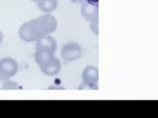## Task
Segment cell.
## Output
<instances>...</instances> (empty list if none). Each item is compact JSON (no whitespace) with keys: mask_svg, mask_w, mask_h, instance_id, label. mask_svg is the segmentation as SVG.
<instances>
[{"mask_svg":"<svg viewBox=\"0 0 158 118\" xmlns=\"http://www.w3.org/2000/svg\"><path fill=\"white\" fill-rule=\"evenodd\" d=\"M57 28V20L49 13L24 23L19 28L18 36L25 42H36L41 37L52 34Z\"/></svg>","mask_w":158,"mask_h":118,"instance_id":"obj_1","label":"cell"},{"mask_svg":"<svg viewBox=\"0 0 158 118\" xmlns=\"http://www.w3.org/2000/svg\"><path fill=\"white\" fill-rule=\"evenodd\" d=\"M83 49L77 42H68L61 48L60 56L64 62H73L82 56Z\"/></svg>","mask_w":158,"mask_h":118,"instance_id":"obj_2","label":"cell"},{"mask_svg":"<svg viewBox=\"0 0 158 118\" xmlns=\"http://www.w3.org/2000/svg\"><path fill=\"white\" fill-rule=\"evenodd\" d=\"M19 66L17 61L12 57H3L0 59V75L12 78L17 74Z\"/></svg>","mask_w":158,"mask_h":118,"instance_id":"obj_3","label":"cell"},{"mask_svg":"<svg viewBox=\"0 0 158 118\" xmlns=\"http://www.w3.org/2000/svg\"><path fill=\"white\" fill-rule=\"evenodd\" d=\"M57 49V42L56 38L51 34L44 36L36 41V50H46L52 53H56Z\"/></svg>","mask_w":158,"mask_h":118,"instance_id":"obj_4","label":"cell"},{"mask_svg":"<svg viewBox=\"0 0 158 118\" xmlns=\"http://www.w3.org/2000/svg\"><path fill=\"white\" fill-rule=\"evenodd\" d=\"M40 70L46 76H56L61 70V62L59 59L53 56V58L49 62L40 66Z\"/></svg>","mask_w":158,"mask_h":118,"instance_id":"obj_5","label":"cell"},{"mask_svg":"<svg viewBox=\"0 0 158 118\" xmlns=\"http://www.w3.org/2000/svg\"><path fill=\"white\" fill-rule=\"evenodd\" d=\"M82 80L83 82L91 84V85L98 87L99 81V70L95 66H86L82 72Z\"/></svg>","mask_w":158,"mask_h":118,"instance_id":"obj_6","label":"cell"},{"mask_svg":"<svg viewBox=\"0 0 158 118\" xmlns=\"http://www.w3.org/2000/svg\"><path fill=\"white\" fill-rule=\"evenodd\" d=\"M81 16L88 22L98 19V6L92 3H84L81 6Z\"/></svg>","mask_w":158,"mask_h":118,"instance_id":"obj_7","label":"cell"},{"mask_svg":"<svg viewBox=\"0 0 158 118\" xmlns=\"http://www.w3.org/2000/svg\"><path fill=\"white\" fill-rule=\"evenodd\" d=\"M36 4L42 12L51 14L57 8L58 0H39Z\"/></svg>","mask_w":158,"mask_h":118,"instance_id":"obj_8","label":"cell"},{"mask_svg":"<svg viewBox=\"0 0 158 118\" xmlns=\"http://www.w3.org/2000/svg\"><path fill=\"white\" fill-rule=\"evenodd\" d=\"M53 53L48 52L46 50H36L34 54V58L35 61L38 64L39 66H42L47 64L48 62H49L53 58Z\"/></svg>","mask_w":158,"mask_h":118,"instance_id":"obj_9","label":"cell"},{"mask_svg":"<svg viewBox=\"0 0 158 118\" xmlns=\"http://www.w3.org/2000/svg\"><path fill=\"white\" fill-rule=\"evenodd\" d=\"M19 86L16 82L11 81L10 78L0 75V91H3V90L12 91V90H17Z\"/></svg>","mask_w":158,"mask_h":118,"instance_id":"obj_10","label":"cell"},{"mask_svg":"<svg viewBox=\"0 0 158 118\" xmlns=\"http://www.w3.org/2000/svg\"><path fill=\"white\" fill-rule=\"evenodd\" d=\"M90 27H91V30H92V32L97 34L98 36V33H99V24H98V19H95V20H93V21L90 22Z\"/></svg>","mask_w":158,"mask_h":118,"instance_id":"obj_11","label":"cell"},{"mask_svg":"<svg viewBox=\"0 0 158 118\" xmlns=\"http://www.w3.org/2000/svg\"><path fill=\"white\" fill-rule=\"evenodd\" d=\"M79 88H80V90H96V88H98V87L91 85V84L83 82L82 85H80V87H79Z\"/></svg>","mask_w":158,"mask_h":118,"instance_id":"obj_12","label":"cell"},{"mask_svg":"<svg viewBox=\"0 0 158 118\" xmlns=\"http://www.w3.org/2000/svg\"><path fill=\"white\" fill-rule=\"evenodd\" d=\"M3 38H4L3 33H2V32H0V44L2 43V41H3Z\"/></svg>","mask_w":158,"mask_h":118,"instance_id":"obj_13","label":"cell"},{"mask_svg":"<svg viewBox=\"0 0 158 118\" xmlns=\"http://www.w3.org/2000/svg\"><path fill=\"white\" fill-rule=\"evenodd\" d=\"M32 1H33V2H35V3H37V2L39 1V0H32Z\"/></svg>","mask_w":158,"mask_h":118,"instance_id":"obj_14","label":"cell"}]
</instances>
